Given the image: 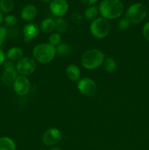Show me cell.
Instances as JSON below:
<instances>
[{"label": "cell", "instance_id": "cell-31", "mask_svg": "<svg viewBox=\"0 0 149 150\" xmlns=\"http://www.w3.org/2000/svg\"><path fill=\"white\" fill-rule=\"evenodd\" d=\"M51 150H62V149H61L60 147H58V146H54V147H53Z\"/></svg>", "mask_w": 149, "mask_h": 150}, {"label": "cell", "instance_id": "cell-7", "mask_svg": "<svg viewBox=\"0 0 149 150\" xmlns=\"http://www.w3.org/2000/svg\"><path fill=\"white\" fill-rule=\"evenodd\" d=\"M77 89L82 95L88 97H93L98 90L97 85L95 81L89 78H83L77 82Z\"/></svg>", "mask_w": 149, "mask_h": 150}, {"label": "cell", "instance_id": "cell-13", "mask_svg": "<svg viewBox=\"0 0 149 150\" xmlns=\"http://www.w3.org/2000/svg\"><path fill=\"white\" fill-rule=\"evenodd\" d=\"M37 15V9L33 4L26 5L20 12V17L26 21H31L36 18Z\"/></svg>", "mask_w": 149, "mask_h": 150}, {"label": "cell", "instance_id": "cell-5", "mask_svg": "<svg viewBox=\"0 0 149 150\" xmlns=\"http://www.w3.org/2000/svg\"><path fill=\"white\" fill-rule=\"evenodd\" d=\"M147 16V9L141 3H135L129 7L126 12L125 18L130 23H139Z\"/></svg>", "mask_w": 149, "mask_h": 150}, {"label": "cell", "instance_id": "cell-16", "mask_svg": "<svg viewBox=\"0 0 149 150\" xmlns=\"http://www.w3.org/2000/svg\"><path fill=\"white\" fill-rule=\"evenodd\" d=\"M23 50L20 48H18V47H13V48H10L7 51V54H6L7 57L10 61L18 62L23 58Z\"/></svg>", "mask_w": 149, "mask_h": 150}, {"label": "cell", "instance_id": "cell-8", "mask_svg": "<svg viewBox=\"0 0 149 150\" xmlns=\"http://www.w3.org/2000/svg\"><path fill=\"white\" fill-rule=\"evenodd\" d=\"M37 64L32 57H23L16 64V70L21 76H29L35 71Z\"/></svg>", "mask_w": 149, "mask_h": 150}, {"label": "cell", "instance_id": "cell-20", "mask_svg": "<svg viewBox=\"0 0 149 150\" xmlns=\"http://www.w3.org/2000/svg\"><path fill=\"white\" fill-rule=\"evenodd\" d=\"M98 9L95 6H89L84 13V16L88 20H94L98 15Z\"/></svg>", "mask_w": 149, "mask_h": 150}, {"label": "cell", "instance_id": "cell-17", "mask_svg": "<svg viewBox=\"0 0 149 150\" xmlns=\"http://www.w3.org/2000/svg\"><path fill=\"white\" fill-rule=\"evenodd\" d=\"M0 150H16L15 142L9 137L0 138Z\"/></svg>", "mask_w": 149, "mask_h": 150}, {"label": "cell", "instance_id": "cell-24", "mask_svg": "<svg viewBox=\"0 0 149 150\" xmlns=\"http://www.w3.org/2000/svg\"><path fill=\"white\" fill-rule=\"evenodd\" d=\"M4 23L8 26H14L18 23V18L14 15H7L4 18Z\"/></svg>", "mask_w": 149, "mask_h": 150}, {"label": "cell", "instance_id": "cell-10", "mask_svg": "<svg viewBox=\"0 0 149 150\" xmlns=\"http://www.w3.org/2000/svg\"><path fill=\"white\" fill-rule=\"evenodd\" d=\"M61 139V133L58 129L51 127L44 132L42 136V142L47 146H54Z\"/></svg>", "mask_w": 149, "mask_h": 150}, {"label": "cell", "instance_id": "cell-21", "mask_svg": "<svg viewBox=\"0 0 149 150\" xmlns=\"http://www.w3.org/2000/svg\"><path fill=\"white\" fill-rule=\"evenodd\" d=\"M56 23V29L55 30L57 31V32L59 34L64 33L66 30H67V25L66 23L65 20L63 19L62 18L58 17L55 20Z\"/></svg>", "mask_w": 149, "mask_h": 150}, {"label": "cell", "instance_id": "cell-26", "mask_svg": "<svg viewBox=\"0 0 149 150\" xmlns=\"http://www.w3.org/2000/svg\"><path fill=\"white\" fill-rule=\"evenodd\" d=\"M7 35V31L4 26H0V46L3 44L6 39Z\"/></svg>", "mask_w": 149, "mask_h": 150}, {"label": "cell", "instance_id": "cell-12", "mask_svg": "<svg viewBox=\"0 0 149 150\" xmlns=\"http://www.w3.org/2000/svg\"><path fill=\"white\" fill-rule=\"evenodd\" d=\"M39 33V28L36 23H29L24 26L23 29V34L24 36V40L26 42H30L31 40L38 36Z\"/></svg>", "mask_w": 149, "mask_h": 150}, {"label": "cell", "instance_id": "cell-4", "mask_svg": "<svg viewBox=\"0 0 149 150\" xmlns=\"http://www.w3.org/2000/svg\"><path fill=\"white\" fill-rule=\"evenodd\" d=\"M110 31V24L107 19L102 17L96 18L90 24L91 34L97 39H102L108 36Z\"/></svg>", "mask_w": 149, "mask_h": 150}, {"label": "cell", "instance_id": "cell-27", "mask_svg": "<svg viewBox=\"0 0 149 150\" xmlns=\"http://www.w3.org/2000/svg\"><path fill=\"white\" fill-rule=\"evenodd\" d=\"M143 35L144 38L149 42V21L145 23L143 28Z\"/></svg>", "mask_w": 149, "mask_h": 150}, {"label": "cell", "instance_id": "cell-9", "mask_svg": "<svg viewBox=\"0 0 149 150\" xmlns=\"http://www.w3.org/2000/svg\"><path fill=\"white\" fill-rule=\"evenodd\" d=\"M31 84L29 79L24 76H18L13 83V89L17 95L24 96L30 91Z\"/></svg>", "mask_w": 149, "mask_h": 150}, {"label": "cell", "instance_id": "cell-30", "mask_svg": "<svg viewBox=\"0 0 149 150\" xmlns=\"http://www.w3.org/2000/svg\"><path fill=\"white\" fill-rule=\"evenodd\" d=\"M4 16H3V13L0 11V25L1 24L3 21H4Z\"/></svg>", "mask_w": 149, "mask_h": 150}, {"label": "cell", "instance_id": "cell-18", "mask_svg": "<svg viewBox=\"0 0 149 150\" xmlns=\"http://www.w3.org/2000/svg\"><path fill=\"white\" fill-rule=\"evenodd\" d=\"M14 8L13 0H0V11L4 13H9Z\"/></svg>", "mask_w": 149, "mask_h": 150}, {"label": "cell", "instance_id": "cell-1", "mask_svg": "<svg viewBox=\"0 0 149 150\" xmlns=\"http://www.w3.org/2000/svg\"><path fill=\"white\" fill-rule=\"evenodd\" d=\"M124 10L120 0H103L99 6V11L105 19H115L121 17Z\"/></svg>", "mask_w": 149, "mask_h": 150}, {"label": "cell", "instance_id": "cell-23", "mask_svg": "<svg viewBox=\"0 0 149 150\" xmlns=\"http://www.w3.org/2000/svg\"><path fill=\"white\" fill-rule=\"evenodd\" d=\"M56 52L59 55H67L70 52V45L67 43H60L56 47Z\"/></svg>", "mask_w": 149, "mask_h": 150}, {"label": "cell", "instance_id": "cell-19", "mask_svg": "<svg viewBox=\"0 0 149 150\" xmlns=\"http://www.w3.org/2000/svg\"><path fill=\"white\" fill-rule=\"evenodd\" d=\"M103 67L107 73H113L116 70V62L112 57H108L104 61Z\"/></svg>", "mask_w": 149, "mask_h": 150}, {"label": "cell", "instance_id": "cell-28", "mask_svg": "<svg viewBox=\"0 0 149 150\" xmlns=\"http://www.w3.org/2000/svg\"><path fill=\"white\" fill-rule=\"evenodd\" d=\"M80 2L85 6H92V4H95L98 0H80Z\"/></svg>", "mask_w": 149, "mask_h": 150}, {"label": "cell", "instance_id": "cell-22", "mask_svg": "<svg viewBox=\"0 0 149 150\" xmlns=\"http://www.w3.org/2000/svg\"><path fill=\"white\" fill-rule=\"evenodd\" d=\"M48 41H49V43L53 45V46H58L61 41V35L59 33H58V32L51 34L50 35L49 38H48Z\"/></svg>", "mask_w": 149, "mask_h": 150}, {"label": "cell", "instance_id": "cell-29", "mask_svg": "<svg viewBox=\"0 0 149 150\" xmlns=\"http://www.w3.org/2000/svg\"><path fill=\"white\" fill-rule=\"evenodd\" d=\"M5 62V54L1 49H0V67L3 65Z\"/></svg>", "mask_w": 149, "mask_h": 150}, {"label": "cell", "instance_id": "cell-3", "mask_svg": "<svg viewBox=\"0 0 149 150\" xmlns=\"http://www.w3.org/2000/svg\"><path fill=\"white\" fill-rule=\"evenodd\" d=\"M105 61V55L99 49H90L83 54L81 64L84 68L94 70L102 65Z\"/></svg>", "mask_w": 149, "mask_h": 150}, {"label": "cell", "instance_id": "cell-15", "mask_svg": "<svg viewBox=\"0 0 149 150\" xmlns=\"http://www.w3.org/2000/svg\"><path fill=\"white\" fill-rule=\"evenodd\" d=\"M40 29L43 33L51 34L56 29L55 21L52 18H45L41 22Z\"/></svg>", "mask_w": 149, "mask_h": 150}, {"label": "cell", "instance_id": "cell-32", "mask_svg": "<svg viewBox=\"0 0 149 150\" xmlns=\"http://www.w3.org/2000/svg\"><path fill=\"white\" fill-rule=\"evenodd\" d=\"M42 1H43L44 2H48V1H50L51 0H42Z\"/></svg>", "mask_w": 149, "mask_h": 150}, {"label": "cell", "instance_id": "cell-14", "mask_svg": "<svg viewBox=\"0 0 149 150\" xmlns=\"http://www.w3.org/2000/svg\"><path fill=\"white\" fill-rule=\"evenodd\" d=\"M66 74H67V78L72 81H77L80 79L81 73H80V68L77 65L71 64L67 66L66 69Z\"/></svg>", "mask_w": 149, "mask_h": 150}, {"label": "cell", "instance_id": "cell-11", "mask_svg": "<svg viewBox=\"0 0 149 150\" xmlns=\"http://www.w3.org/2000/svg\"><path fill=\"white\" fill-rule=\"evenodd\" d=\"M49 7L53 15L57 17H61L68 11L69 4L67 0H52Z\"/></svg>", "mask_w": 149, "mask_h": 150}, {"label": "cell", "instance_id": "cell-6", "mask_svg": "<svg viewBox=\"0 0 149 150\" xmlns=\"http://www.w3.org/2000/svg\"><path fill=\"white\" fill-rule=\"evenodd\" d=\"M4 72L1 76V81L6 86L13 84L15 80L18 77V72L16 70V65L12 61L4 62L3 64Z\"/></svg>", "mask_w": 149, "mask_h": 150}, {"label": "cell", "instance_id": "cell-2", "mask_svg": "<svg viewBox=\"0 0 149 150\" xmlns=\"http://www.w3.org/2000/svg\"><path fill=\"white\" fill-rule=\"evenodd\" d=\"M56 54V48L50 43L38 44L32 51L34 58L42 64L51 62Z\"/></svg>", "mask_w": 149, "mask_h": 150}, {"label": "cell", "instance_id": "cell-25", "mask_svg": "<svg viewBox=\"0 0 149 150\" xmlns=\"http://www.w3.org/2000/svg\"><path fill=\"white\" fill-rule=\"evenodd\" d=\"M130 24H131L130 22L126 18H124L121 19L118 22V28L121 30H127L129 28Z\"/></svg>", "mask_w": 149, "mask_h": 150}]
</instances>
